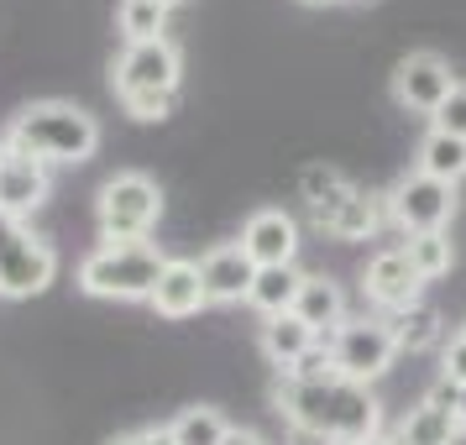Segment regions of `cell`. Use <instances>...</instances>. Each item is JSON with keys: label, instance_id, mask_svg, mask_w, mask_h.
Listing matches in <instances>:
<instances>
[{"label": "cell", "instance_id": "1", "mask_svg": "<svg viewBox=\"0 0 466 445\" xmlns=\"http://www.w3.org/2000/svg\"><path fill=\"white\" fill-rule=\"evenodd\" d=\"M273 403L283 424H304L330 445H378L382 440V403L372 388L340 378L330 351L319 346L299 361L294 372H278Z\"/></svg>", "mask_w": 466, "mask_h": 445}, {"label": "cell", "instance_id": "32", "mask_svg": "<svg viewBox=\"0 0 466 445\" xmlns=\"http://www.w3.org/2000/svg\"><path fill=\"white\" fill-rule=\"evenodd\" d=\"M220 445H268V440H262L257 430H247V424H231V430H226V440H220Z\"/></svg>", "mask_w": 466, "mask_h": 445}, {"label": "cell", "instance_id": "15", "mask_svg": "<svg viewBox=\"0 0 466 445\" xmlns=\"http://www.w3.org/2000/svg\"><path fill=\"white\" fill-rule=\"evenodd\" d=\"M152 315L163 319H194L199 309H210V294H205V278H199V262L194 257H168V268L152 288Z\"/></svg>", "mask_w": 466, "mask_h": 445}, {"label": "cell", "instance_id": "29", "mask_svg": "<svg viewBox=\"0 0 466 445\" xmlns=\"http://www.w3.org/2000/svg\"><path fill=\"white\" fill-rule=\"evenodd\" d=\"M173 106H178V100H127L121 110H127L131 121H168Z\"/></svg>", "mask_w": 466, "mask_h": 445}, {"label": "cell", "instance_id": "13", "mask_svg": "<svg viewBox=\"0 0 466 445\" xmlns=\"http://www.w3.org/2000/svg\"><path fill=\"white\" fill-rule=\"evenodd\" d=\"M47 194H53V173H47L43 163H32V157H22V152H11V147H0V210L26 220L32 210L47 205Z\"/></svg>", "mask_w": 466, "mask_h": 445}, {"label": "cell", "instance_id": "14", "mask_svg": "<svg viewBox=\"0 0 466 445\" xmlns=\"http://www.w3.org/2000/svg\"><path fill=\"white\" fill-rule=\"evenodd\" d=\"M199 278H205L210 304H247L257 283V262L241 252V241H220V247L199 257Z\"/></svg>", "mask_w": 466, "mask_h": 445}, {"label": "cell", "instance_id": "34", "mask_svg": "<svg viewBox=\"0 0 466 445\" xmlns=\"http://www.w3.org/2000/svg\"><path fill=\"white\" fill-rule=\"evenodd\" d=\"M340 5H357V11H367V5H378V0H340Z\"/></svg>", "mask_w": 466, "mask_h": 445}, {"label": "cell", "instance_id": "9", "mask_svg": "<svg viewBox=\"0 0 466 445\" xmlns=\"http://www.w3.org/2000/svg\"><path fill=\"white\" fill-rule=\"evenodd\" d=\"M451 89H456V74H451V64H445L441 53H430V47L403 53L399 64H393V100H399V110L435 116Z\"/></svg>", "mask_w": 466, "mask_h": 445}, {"label": "cell", "instance_id": "20", "mask_svg": "<svg viewBox=\"0 0 466 445\" xmlns=\"http://www.w3.org/2000/svg\"><path fill=\"white\" fill-rule=\"evenodd\" d=\"M299 283H304V273H299V268H257V283H252V294H247V304H252L262 319L294 315Z\"/></svg>", "mask_w": 466, "mask_h": 445}, {"label": "cell", "instance_id": "8", "mask_svg": "<svg viewBox=\"0 0 466 445\" xmlns=\"http://www.w3.org/2000/svg\"><path fill=\"white\" fill-rule=\"evenodd\" d=\"M451 215H456V189L424 178V173H403L399 184L388 189V226H399L403 236L445 231Z\"/></svg>", "mask_w": 466, "mask_h": 445}, {"label": "cell", "instance_id": "26", "mask_svg": "<svg viewBox=\"0 0 466 445\" xmlns=\"http://www.w3.org/2000/svg\"><path fill=\"white\" fill-rule=\"evenodd\" d=\"M430 126L445 131V137H461V142H466V79H456V89L445 95V106L430 116Z\"/></svg>", "mask_w": 466, "mask_h": 445}, {"label": "cell", "instance_id": "38", "mask_svg": "<svg viewBox=\"0 0 466 445\" xmlns=\"http://www.w3.org/2000/svg\"><path fill=\"white\" fill-rule=\"evenodd\" d=\"M378 445H399V440H378Z\"/></svg>", "mask_w": 466, "mask_h": 445}, {"label": "cell", "instance_id": "16", "mask_svg": "<svg viewBox=\"0 0 466 445\" xmlns=\"http://www.w3.org/2000/svg\"><path fill=\"white\" fill-rule=\"evenodd\" d=\"M294 315L315 330L319 340L346 325V288H340L330 273H304L299 283V298H294Z\"/></svg>", "mask_w": 466, "mask_h": 445}, {"label": "cell", "instance_id": "17", "mask_svg": "<svg viewBox=\"0 0 466 445\" xmlns=\"http://www.w3.org/2000/svg\"><path fill=\"white\" fill-rule=\"evenodd\" d=\"M257 346H262V357L273 361L278 372H294L299 361L309 357V351H319L325 340H319L299 315H273V319H262V336H257Z\"/></svg>", "mask_w": 466, "mask_h": 445}, {"label": "cell", "instance_id": "7", "mask_svg": "<svg viewBox=\"0 0 466 445\" xmlns=\"http://www.w3.org/2000/svg\"><path fill=\"white\" fill-rule=\"evenodd\" d=\"M53 278H58L53 241L0 210V298H37Z\"/></svg>", "mask_w": 466, "mask_h": 445}, {"label": "cell", "instance_id": "24", "mask_svg": "<svg viewBox=\"0 0 466 445\" xmlns=\"http://www.w3.org/2000/svg\"><path fill=\"white\" fill-rule=\"evenodd\" d=\"M403 257L414 262V273L424 283H435V278L451 273V262H456V247H451V231H424V236H403Z\"/></svg>", "mask_w": 466, "mask_h": 445}, {"label": "cell", "instance_id": "27", "mask_svg": "<svg viewBox=\"0 0 466 445\" xmlns=\"http://www.w3.org/2000/svg\"><path fill=\"white\" fill-rule=\"evenodd\" d=\"M441 378H451L456 388H466V330H456V336L441 346Z\"/></svg>", "mask_w": 466, "mask_h": 445}, {"label": "cell", "instance_id": "4", "mask_svg": "<svg viewBox=\"0 0 466 445\" xmlns=\"http://www.w3.org/2000/svg\"><path fill=\"white\" fill-rule=\"evenodd\" d=\"M157 220H163V189H157V178L127 168L100 184V199H95L100 241H110V247H121V241H152Z\"/></svg>", "mask_w": 466, "mask_h": 445}, {"label": "cell", "instance_id": "23", "mask_svg": "<svg viewBox=\"0 0 466 445\" xmlns=\"http://www.w3.org/2000/svg\"><path fill=\"white\" fill-rule=\"evenodd\" d=\"M116 32L131 43H157V37H168V11L157 5V0H121L116 5Z\"/></svg>", "mask_w": 466, "mask_h": 445}, {"label": "cell", "instance_id": "19", "mask_svg": "<svg viewBox=\"0 0 466 445\" xmlns=\"http://www.w3.org/2000/svg\"><path fill=\"white\" fill-rule=\"evenodd\" d=\"M388 325H393V336H399V351H409V357H420V351H435V346H445V319L435 304H409V309H399V315H388Z\"/></svg>", "mask_w": 466, "mask_h": 445}, {"label": "cell", "instance_id": "2", "mask_svg": "<svg viewBox=\"0 0 466 445\" xmlns=\"http://www.w3.org/2000/svg\"><path fill=\"white\" fill-rule=\"evenodd\" d=\"M0 147L22 152L43 168L58 163H89L100 152V121L74 100H32L11 116V126L0 131Z\"/></svg>", "mask_w": 466, "mask_h": 445}, {"label": "cell", "instance_id": "6", "mask_svg": "<svg viewBox=\"0 0 466 445\" xmlns=\"http://www.w3.org/2000/svg\"><path fill=\"white\" fill-rule=\"evenodd\" d=\"M178 79H184V53L173 37L157 43H131L110 68V89L116 100H178Z\"/></svg>", "mask_w": 466, "mask_h": 445}, {"label": "cell", "instance_id": "10", "mask_svg": "<svg viewBox=\"0 0 466 445\" xmlns=\"http://www.w3.org/2000/svg\"><path fill=\"white\" fill-rule=\"evenodd\" d=\"M361 294L378 315H399L409 304H420L424 278L414 273V262L403 257V247H382L367 268H361Z\"/></svg>", "mask_w": 466, "mask_h": 445}, {"label": "cell", "instance_id": "21", "mask_svg": "<svg viewBox=\"0 0 466 445\" xmlns=\"http://www.w3.org/2000/svg\"><path fill=\"white\" fill-rule=\"evenodd\" d=\"M456 435H461L456 414H445V409H435V403H420V409L403 414V424H399L393 440L399 445H451Z\"/></svg>", "mask_w": 466, "mask_h": 445}, {"label": "cell", "instance_id": "31", "mask_svg": "<svg viewBox=\"0 0 466 445\" xmlns=\"http://www.w3.org/2000/svg\"><path fill=\"white\" fill-rule=\"evenodd\" d=\"M283 445H330V440L315 435V430H304V424H283Z\"/></svg>", "mask_w": 466, "mask_h": 445}, {"label": "cell", "instance_id": "3", "mask_svg": "<svg viewBox=\"0 0 466 445\" xmlns=\"http://www.w3.org/2000/svg\"><path fill=\"white\" fill-rule=\"evenodd\" d=\"M168 268V257L157 252L152 241H121V247H110L100 241L95 252L79 262V288L89 298H121V304H147L152 288H157V278Z\"/></svg>", "mask_w": 466, "mask_h": 445}, {"label": "cell", "instance_id": "37", "mask_svg": "<svg viewBox=\"0 0 466 445\" xmlns=\"http://www.w3.org/2000/svg\"><path fill=\"white\" fill-rule=\"evenodd\" d=\"M451 445H466V430H461V435H456V440H451Z\"/></svg>", "mask_w": 466, "mask_h": 445}, {"label": "cell", "instance_id": "5", "mask_svg": "<svg viewBox=\"0 0 466 445\" xmlns=\"http://www.w3.org/2000/svg\"><path fill=\"white\" fill-rule=\"evenodd\" d=\"M325 351H330V367H336L340 378L361 382V388H372L403 357L388 315H346V325L325 336Z\"/></svg>", "mask_w": 466, "mask_h": 445}, {"label": "cell", "instance_id": "36", "mask_svg": "<svg viewBox=\"0 0 466 445\" xmlns=\"http://www.w3.org/2000/svg\"><path fill=\"white\" fill-rule=\"evenodd\" d=\"M304 5H340V0H304Z\"/></svg>", "mask_w": 466, "mask_h": 445}, {"label": "cell", "instance_id": "30", "mask_svg": "<svg viewBox=\"0 0 466 445\" xmlns=\"http://www.w3.org/2000/svg\"><path fill=\"white\" fill-rule=\"evenodd\" d=\"M424 403H435V409H445V414H456V403H461V388L451 378H435L430 382V393H424Z\"/></svg>", "mask_w": 466, "mask_h": 445}, {"label": "cell", "instance_id": "11", "mask_svg": "<svg viewBox=\"0 0 466 445\" xmlns=\"http://www.w3.org/2000/svg\"><path fill=\"white\" fill-rule=\"evenodd\" d=\"M241 252L252 257L257 268H294L299 257V220L289 210H278V205H262V210L247 215V226H241Z\"/></svg>", "mask_w": 466, "mask_h": 445}, {"label": "cell", "instance_id": "35", "mask_svg": "<svg viewBox=\"0 0 466 445\" xmlns=\"http://www.w3.org/2000/svg\"><path fill=\"white\" fill-rule=\"evenodd\" d=\"M157 5H163V11H173V5H184V0H157Z\"/></svg>", "mask_w": 466, "mask_h": 445}, {"label": "cell", "instance_id": "18", "mask_svg": "<svg viewBox=\"0 0 466 445\" xmlns=\"http://www.w3.org/2000/svg\"><path fill=\"white\" fill-rule=\"evenodd\" d=\"M414 173H424V178H435V184H461L466 178V142L461 137H445V131H424L420 152H414Z\"/></svg>", "mask_w": 466, "mask_h": 445}, {"label": "cell", "instance_id": "22", "mask_svg": "<svg viewBox=\"0 0 466 445\" xmlns=\"http://www.w3.org/2000/svg\"><path fill=\"white\" fill-rule=\"evenodd\" d=\"M226 430H231V420H226L220 409L194 403V409H184V414H173L168 420V440L173 445H220L226 440Z\"/></svg>", "mask_w": 466, "mask_h": 445}, {"label": "cell", "instance_id": "33", "mask_svg": "<svg viewBox=\"0 0 466 445\" xmlns=\"http://www.w3.org/2000/svg\"><path fill=\"white\" fill-rule=\"evenodd\" d=\"M456 424L466 430V388H461V403H456Z\"/></svg>", "mask_w": 466, "mask_h": 445}, {"label": "cell", "instance_id": "12", "mask_svg": "<svg viewBox=\"0 0 466 445\" xmlns=\"http://www.w3.org/2000/svg\"><path fill=\"white\" fill-rule=\"evenodd\" d=\"M309 220H315V231H325L330 241H372V236L388 226V194H372V189H361V184H351L330 210L309 215Z\"/></svg>", "mask_w": 466, "mask_h": 445}, {"label": "cell", "instance_id": "28", "mask_svg": "<svg viewBox=\"0 0 466 445\" xmlns=\"http://www.w3.org/2000/svg\"><path fill=\"white\" fill-rule=\"evenodd\" d=\"M106 445H173L168 424H142V430H127V435H110Z\"/></svg>", "mask_w": 466, "mask_h": 445}, {"label": "cell", "instance_id": "25", "mask_svg": "<svg viewBox=\"0 0 466 445\" xmlns=\"http://www.w3.org/2000/svg\"><path fill=\"white\" fill-rule=\"evenodd\" d=\"M351 189V178L340 168H330V163H315V168H304L299 173V194H304V205H309V215H319V210H330L340 194Z\"/></svg>", "mask_w": 466, "mask_h": 445}]
</instances>
